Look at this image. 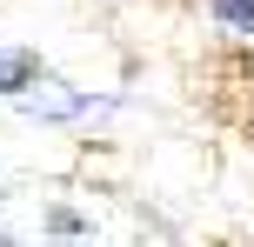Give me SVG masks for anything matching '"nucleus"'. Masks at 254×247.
Returning a JSON list of instances; mask_svg holds the SVG:
<instances>
[{"label":"nucleus","mask_w":254,"mask_h":247,"mask_svg":"<svg viewBox=\"0 0 254 247\" xmlns=\"http://www.w3.org/2000/svg\"><path fill=\"white\" fill-rule=\"evenodd\" d=\"M20 114H34V120H67V114H87V94H67V80H40V87L20 94Z\"/></svg>","instance_id":"f257e3e1"},{"label":"nucleus","mask_w":254,"mask_h":247,"mask_svg":"<svg viewBox=\"0 0 254 247\" xmlns=\"http://www.w3.org/2000/svg\"><path fill=\"white\" fill-rule=\"evenodd\" d=\"M40 87V60L27 47H0V94H27Z\"/></svg>","instance_id":"f03ea898"},{"label":"nucleus","mask_w":254,"mask_h":247,"mask_svg":"<svg viewBox=\"0 0 254 247\" xmlns=\"http://www.w3.org/2000/svg\"><path fill=\"white\" fill-rule=\"evenodd\" d=\"M207 7H214L221 20H234V27H248V34H254V0H207Z\"/></svg>","instance_id":"7ed1b4c3"}]
</instances>
